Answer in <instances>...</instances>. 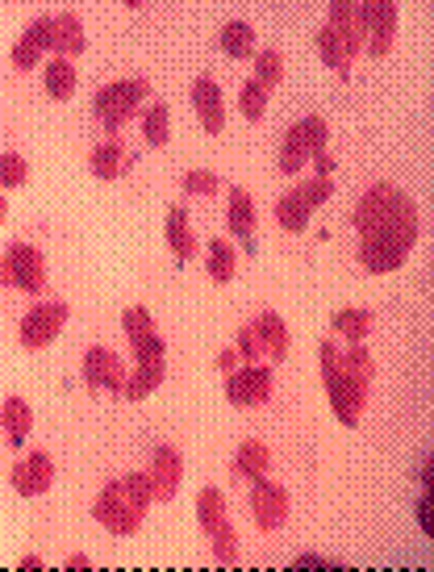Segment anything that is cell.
Listing matches in <instances>:
<instances>
[{"instance_id": "6da1fadb", "label": "cell", "mask_w": 434, "mask_h": 572, "mask_svg": "<svg viewBox=\"0 0 434 572\" xmlns=\"http://www.w3.org/2000/svg\"><path fill=\"white\" fill-rule=\"evenodd\" d=\"M359 234V264L372 276H389L405 264L418 243V205L397 184H372L364 201L355 205Z\"/></svg>"}, {"instance_id": "7a4b0ae2", "label": "cell", "mask_w": 434, "mask_h": 572, "mask_svg": "<svg viewBox=\"0 0 434 572\" xmlns=\"http://www.w3.org/2000/svg\"><path fill=\"white\" fill-rule=\"evenodd\" d=\"M318 364H322V380H326V393H330V405H334V418H339L347 431H355L359 418H364V397H368V389H359L355 380L347 376L343 351H339V343H334V339H322Z\"/></svg>"}, {"instance_id": "3957f363", "label": "cell", "mask_w": 434, "mask_h": 572, "mask_svg": "<svg viewBox=\"0 0 434 572\" xmlns=\"http://www.w3.org/2000/svg\"><path fill=\"white\" fill-rule=\"evenodd\" d=\"M147 97H151V88L142 80H117V84L96 92L92 113H96V122H101L109 134H122V126L142 109V101H147Z\"/></svg>"}, {"instance_id": "277c9868", "label": "cell", "mask_w": 434, "mask_h": 572, "mask_svg": "<svg viewBox=\"0 0 434 572\" xmlns=\"http://www.w3.org/2000/svg\"><path fill=\"white\" fill-rule=\"evenodd\" d=\"M326 142H330V130H326L322 117H301V122L288 130L284 142H280V172L297 176L313 155L326 151Z\"/></svg>"}, {"instance_id": "5b68a950", "label": "cell", "mask_w": 434, "mask_h": 572, "mask_svg": "<svg viewBox=\"0 0 434 572\" xmlns=\"http://www.w3.org/2000/svg\"><path fill=\"white\" fill-rule=\"evenodd\" d=\"M142 514H147V510H142L138 502H130L126 489H122V481H109V485L101 489V497H96V506H92V518L101 522L109 535H122V539L142 527Z\"/></svg>"}, {"instance_id": "8992f818", "label": "cell", "mask_w": 434, "mask_h": 572, "mask_svg": "<svg viewBox=\"0 0 434 572\" xmlns=\"http://www.w3.org/2000/svg\"><path fill=\"white\" fill-rule=\"evenodd\" d=\"M359 17H364V55L384 59L397 42V0H359Z\"/></svg>"}, {"instance_id": "52a82bcc", "label": "cell", "mask_w": 434, "mask_h": 572, "mask_svg": "<svg viewBox=\"0 0 434 572\" xmlns=\"http://www.w3.org/2000/svg\"><path fill=\"white\" fill-rule=\"evenodd\" d=\"M71 309L63 301H38L26 318H21V330H17V339L26 351H42V347H51L59 339V330L67 322Z\"/></svg>"}, {"instance_id": "ba28073f", "label": "cell", "mask_w": 434, "mask_h": 572, "mask_svg": "<svg viewBox=\"0 0 434 572\" xmlns=\"http://www.w3.org/2000/svg\"><path fill=\"white\" fill-rule=\"evenodd\" d=\"M251 518L259 531H280L288 522V489L268 481V476H259L251 485Z\"/></svg>"}, {"instance_id": "9c48e42d", "label": "cell", "mask_w": 434, "mask_h": 572, "mask_svg": "<svg viewBox=\"0 0 434 572\" xmlns=\"http://www.w3.org/2000/svg\"><path fill=\"white\" fill-rule=\"evenodd\" d=\"M126 376H130V368L122 364V355H117V351H109V347H88L84 351V380H88V389H105V393L122 397Z\"/></svg>"}, {"instance_id": "30bf717a", "label": "cell", "mask_w": 434, "mask_h": 572, "mask_svg": "<svg viewBox=\"0 0 434 572\" xmlns=\"http://www.w3.org/2000/svg\"><path fill=\"white\" fill-rule=\"evenodd\" d=\"M226 397H230L234 405H243V410H251V405H263V401L272 397V368L247 364V368L226 372Z\"/></svg>"}, {"instance_id": "8fae6325", "label": "cell", "mask_w": 434, "mask_h": 572, "mask_svg": "<svg viewBox=\"0 0 434 572\" xmlns=\"http://www.w3.org/2000/svg\"><path fill=\"white\" fill-rule=\"evenodd\" d=\"M5 259H9V272H13V289L30 293V297H38V293L46 289V259H42L38 247L13 243V247L5 251Z\"/></svg>"}, {"instance_id": "7c38bea8", "label": "cell", "mask_w": 434, "mask_h": 572, "mask_svg": "<svg viewBox=\"0 0 434 572\" xmlns=\"http://www.w3.org/2000/svg\"><path fill=\"white\" fill-rule=\"evenodd\" d=\"M326 26L339 34V42L347 46V55H364V17H359V0H330V17H326Z\"/></svg>"}, {"instance_id": "4fadbf2b", "label": "cell", "mask_w": 434, "mask_h": 572, "mask_svg": "<svg viewBox=\"0 0 434 572\" xmlns=\"http://www.w3.org/2000/svg\"><path fill=\"white\" fill-rule=\"evenodd\" d=\"M46 51H55V26H51V17H38V21H30V30L13 42V67L34 71Z\"/></svg>"}, {"instance_id": "5bb4252c", "label": "cell", "mask_w": 434, "mask_h": 572, "mask_svg": "<svg viewBox=\"0 0 434 572\" xmlns=\"http://www.w3.org/2000/svg\"><path fill=\"white\" fill-rule=\"evenodd\" d=\"M226 222H230V234L243 243L247 255L259 251V213H255V201L247 188H230V213H226Z\"/></svg>"}, {"instance_id": "9a60e30c", "label": "cell", "mask_w": 434, "mask_h": 572, "mask_svg": "<svg viewBox=\"0 0 434 572\" xmlns=\"http://www.w3.org/2000/svg\"><path fill=\"white\" fill-rule=\"evenodd\" d=\"M151 485H155V502H172V497L180 493V481H184V460L176 447H155L151 456Z\"/></svg>"}, {"instance_id": "2e32d148", "label": "cell", "mask_w": 434, "mask_h": 572, "mask_svg": "<svg viewBox=\"0 0 434 572\" xmlns=\"http://www.w3.org/2000/svg\"><path fill=\"white\" fill-rule=\"evenodd\" d=\"M51 485H55V460L46 456V451H30V456L13 468V489L21 497H42Z\"/></svg>"}, {"instance_id": "e0dca14e", "label": "cell", "mask_w": 434, "mask_h": 572, "mask_svg": "<svg viewBox=\"0 0 434 572\" xmlns=\"http://www.w3.org/2000/svg\"><path fill=\"white\" fill-rule=\"evenodd\" d=\"M122 326H126V335H130L134 360H151V355H163V335L155 330V318H151L142 305H130V309H126Z\"/></svg>"}, {"instance_id": "ac0fdd59", "label": "cell", "mask_w": 434, "mask_h": 572, "mask_svg": "<svg viewBox=\"0 0 434 572\" xmlns=\"http://www.w3.org/2000/svg\"><path fill=\"white\" fill-rule=\"evenodd\" d=\"M192 109H197V122H201L205 134H222L226 130L222 84H213V80H197V84H192Z\"/></svg>"}, {"instance_id": "d6986e66", "label": "cell", "mask_w": 434, "mask_h": 572, "mask_svg": "<svg viewBox=\"0 0 434 572\" xmlns=\"http://www.w3.org/2000/svg\"><path fill=\"white\" fill-rule=\"evenodd\" d=\"M159 385H163V355H151V360H134V372L126 376L122 397H126V401H147Z\"/></svg>"}, {"instance_id": "ffe728a7", "label": "cell", "mask_w": 434, "mask_h": 572, "mask_svg": "<svg viewBox=\"0 0 434 572\" xmlns=\"http://www.w3.org/2000/svg\"><path fill=\"white\" fill-rule=\"evenodd\" d=\"M251 330H255V339H259L263 355H268L272 364H284V360H288V326L280 322V314H259Z\"/></svg>"}, {"instance_id": "44dd1931", "label": "cell", "mask_w": 434, "mask_h": 572, "mask_svg": "<svg viewBox=\"0 0 434 572\" xmlns=\"http://www.w3.org/2000/svg\"><path fill=\"white\" fill-rule=\"evenodd\" d=\"M51 26H55V55L63 59H76L88 51V34H84V21L76 13H59L51 17Z\"/></svg>"}, {"instance_id": "7402d4cb", "label": "cell", "mask_w": 434, "mask_h": 572, "mask_svg": "<svg viewBox=\"0 0 434 572\" xmlns=\"http://www.w3.org/2000/svg\"><path fill=\"white\" fill-rule=\"evenodd\" d=\"M167 247H172V255L180 259V264H188V259L197 255V234H192L184 205H176L172 213H167Z\"/></svg>"}, {"instance_id": "603a6c76", "label": "cell", "mask_w": 434, "mask_h": 572, "mask_svg": "<svg viewBox=\"0 0 434 572\" xmlns=\"http://www.w3.org/2000/svg\"><path fill=\"white\" fill-rule=\"evenodd\" d=\"M0 426H5V435L13 447H21L30 439L34 431V410H30V401H21V397H9L5 405H0Z\"/></svg>"}, {"instance_id": "cb8c5ba5", "label": "cell", "mask_w": 434, "mask_h": 572, "mask_svg": "<svg viewBox=\"0 0 434 572\" xmlns=\"http://www.w3.org/2000/svg\"><path fill=\"white\" fill-rule=\"evenodd\" d=\"M92 176L96 180H117V176H126L130 168V151L122 147V142H101V147L92 151Z\"/></svg>"}, {"instance_id": "d4e9b609", "label": "cell", "mask_w": 434, "mask_h": 572, "mask_svg": "<svg viewBox=\"0 0 434 572\" xmlns=\"http://www.w3.org/2000/svg\"><path fill=\"white\" fill-rule=\"evenodd\" d=\"M42 88H46V97L51 101H67L71 92H76V67H71V59L55 55L51 63L42 67Z\"/></svg>"}, {"instance_id": "484cf974", "label": "cell", "mask_w": 434, "mask_h": 572, "mask_svg": "<svg viewBox=\"0 0 434 572\" xmlns=\"http://www.w3.org/2000/svg\"><path fill=\"white\" fill-rule=\"evenodd\" d=\"M309 218H313V205L305 201L301 188H293V193H284V197L276 201V222H280L288 234H301V230L309 226Z\"/></svg>"}, {"instance_id": "4316f807", "label": "cell", "mask_w": 434, "mask_h": 572, "mask_svg": "<svg viewBox=\"0 0 434 572\" xmlns=\"http://www.w3.org/2000/svg\"><path fill=\"white\" fill-rule=\"evenodd\" d=\"M268 468H272V451H268V443L247 439L243 447H238V456H234V472H238V476H247V481H259V476H268Z\"/></svg>"}, {"instance_id": "83f0119b", "label": "cell", "mask_w": 434, "mask_h": 572, "mask_svg": "<svg viewBox=\"0 0 434 572\" xmlns=\"http://www.w3.org/2000/svg\"><path fill=\"white\" fill-rule=\"evenodd\" d=\"M217 46H222V55H230V59H251L255 55V30L247 21H230V26H222V34H217Z\"/></svg>"}, {"instance_id": "f1b7e54d", "label": "cell", "mask_w": 434, "mask_h": 572, "mask_svg": "<svg viewBox=\"0 0 434 572\" xmlns=\"http://www.w3.org/2000/svg\"><path fill=\"white\" fill-rule=\"evenodd\" d=\"M330 330L343 335L347 343H364V335L372 330V314L368 309H339V314L330 318Z\"/></svg>"}, {"instance_id": "f546056e", "label": "cell", "mask_w": 434, "mask_h": 572, "mask_svg": "<svg viewBox=\"0 0 434 572\" xmlns=\"http://www.w3.org/2000/svg\"><path fill=\"white\" fill-rule=\"evenodd\" d=\"M142 134H147L151 147H167V138H172V109H167L163 101H155L147 109V117H142Z\"/></svg>"}, {"instance_id": "4dcf8cb0", "label": "cell", "mask_w": 434, "mask_h": 572, "mask_svg": "<svg viewBox=\"0 0 434 572\" xmlns=\"http://www.w3.org/2000/svg\"><path fill=\"white\" fill-rule=\"evenodd\" d=\"M318 55H322V63H326V67H334L339 76H347L351 55H347V46L339 42V34H334L330 26H322V30H318Z\"/></svg>"}, {"instance_id": "1f68e13d", "label": "cell", "mask_w": 434, "mask_h": 572, "mask_svg": "<svg viewBox=\"0 0 434 572\" xmlns=\"http://www.w3.org/2000/svg\"><path fill=\"white\" fill-rule=\"evenodd\" d=\"M234 259H238V255H234V247L226 243V238H213V243H209V264H205V268H209V276H213L217 284H230V280H234Z\"/></svg>"}, {"instance_id": "d6a6232c", "label": "cell", "mask_w": 434, "mask_h": 572, "mask_svg": "<svg viewBox=\"0 0 434 572\" xmlns=\"http://www.w3.org/2000/svg\"><path fill=\"white\" fill-rule=\"evenodd\" d=\"M222 518H226V493L213 489V485L201 489V497H197V522H201L205 531H213Z\"/></svg>"}, {"instance_id": "836d02e7", "label": "cell", "mask_w": 434, "mask_h": 572, "mask_svg": "<svg viewBox=\"0 0 434 572\" xmlns=\"http://www.w3.org/2000/svg\"><path fill=\"white\" fill-rule=\"evenodd\" d=\"M209 535H213V556H217V564H222V568L238 564V531L230 527V522L222 518V522H217V527H213Z\"/></svg>"}, {"instance_id": "e575fe53", "label": "cell", "mask_w": 434, "mask_h": 572, "mask_svg": "<svg viewBox=\"0 0 434 572\" xmlns=\"http://www.w3.org/2000/svg\"><path fill=\"white\" fill-rule=\"evenodd\" d=\"M343 368H347V376L355 380L359 389H372V355L364 351V343H351V351L343 355Z\"/></svg>"}, {"instance_id": "d590c367", "label": "cell", "mask_w": 434, "mask_h": 572, "mask_svg": "<svg viewBox=\"0 0 434 572\" xmlns=\"http://www.w3.org/2000/svg\"><path fill=\"white\" fill-rule=\"evenodd\" d=\"M255 84L259 88H276L284 80V59L276 51H255Z\"/></svg>"}, {"instance_id": "8d00e7d4", "label": "cell", "mask_w": 434, "mask_h": 572, "mask_svg": "<svg viewBox=\"0 0 434 572\" xmlns=\"http://www.w3.org/2000/svg\"><path fill=\"white\" fill-rule=\"evenodd\" d=\"M238 109H243L247 122H263V113H268V88H259L255 80H247L243 97H238Z\"/></svg>"}, {"instance_id": "74e56055", "label": "cell", "mask_w": 434, "mask_h": 572, "mask_svg": "<svg viewBox=\"0 0 434 572\" xmlns=\"http://www.w3.org/2000/svg\"><path fill=\"white\" fill-rule=\"evenodd\" d=\"M122 489H126L130 502H138L142 510H147V506L155 502V485H151V476H147V472H126V476H122Z\"/></svg>"}, {"instance_id": "f35d334b", "label": "cell", "mask_w": 434, "mask_h": 572, "mask_svg": "<svg viewBox=\"0 0 434 572\" xmlns=\"http://www.w3.org/2000/svg\"><path fill=\"white\" fill-rule=\"evenodd\" d=\"M184 193L188 197H213V193H222V180H217L213 172H205V168H197V172L184 176Z\"/></svg>"}, {"instance_id": "ab89813d", "label": "cell", "mask_w": 434, "mask_h": 572, "mask_svg": "<svg viewBox=\"0 0 434 572\" xmlns=\"http://www.w3.org/2000/svg\"><path fill=\"white\" fill-rule=\"evenodd\" d=\"M30 168H26V159L21 155H0V188H17V184H26Z\"/></svg>"}, {"instance_id": "60d3db41", "label": "cell", "mask_w": 434, "mask_h": 572, "mask_svg": "<svg viewBox=\"0 0 434 572\" xmlns=\"http://www.w3.org/2000/svg\"><path fill=\"white\" fill-rule=\"evenodd\" d=\"M238 360H243V364H259L263 360V347H259V339H255V330L251 326H243V330H238Z\"/></svg>"}, {"instance_id": "b9f144b4", "label": "cell", "mask_w": 434, "mask_h": 572, "mask_svg": "<svg viewBox=\"0 0 434 572\" xmlns=\"http://www.w3.org/2000/svg\"><path fill=\"white\" fill-rule=\"evenodd\" d=\"M301 193H305V201L318 209V205H326L330 197H334V184L326 180V176H318V180H309V184H301Z\"/></svg>"}, {"instance_id": "7bdbcfd3", "label": "cell", "mask_w": 434, "mask_h": 572, "mask_svg": "<svg viewBox=\"0 0 434 572\" xmlns=\"http://www.w3.org/2000/svg\"><path fill=\"white\" fill-rule=\"evenodd\" d=\"M293 568L297 572H313V568H343V564L339 560H326V556H297Z\"/></svg>"}, {"instance_id": "ee69618b", "label": "cell", "mask_w": 434, "mask_h": 572, "mask_svg": "<svg viewBox=\"0 0 434 572\" xmlns=\"http://www.w3.org/2000/svg\"><path fill=\"white\" fill-rule=\"evenodd\" d=\"M418 522H422V535H434V518H430V497L418 502Z\"/></svg>"}, {"instance_id": "f6af8a7d", "label": "cell", "mask_w": 434, "mask_h": 572, "mask_svg": "<svg viewBox=\"0 0 434 572\" xmlns=\"http://www.w3.org/2000/svg\"><path fill=\"white\" fill-rule=\"evenodd\" d=\"M309 163H313V168H318V176H326V180H330V172H334V159H330V151H318V155H313Z\"/></svg>"}, {"instance_id": "bcb514c9", "label": "cell", "mask_w": 434, "mask_h": 572, "mask_svg": "<svg viewBox=\"0 0 434 572\" xmlns=\"http://www.w3.org/2000/svg\"><path fill=\"white\" fill-rule=\"evenodd\" d=\"M234 364H238V351L234 347H226L222 355H217V368H222V372H234Z\"/></svg>"}, {"instance_id": "7dc6e473", "label": "cell", "mask_w": 434, "mask_h": 572, "mask_svg": "<svg viewBox=\"0 0 434 572\" xmlns=\"http://www.w3.org/2000/svg\"><path fill=\"white\" fill-rule=\"evenodd\" d=\"M0 289H13V272H9V259L0 255Z\"/></svg>"}, {"instance_id": "c3c4849f", "label": "cell", "mask_w": 434, "mask_h": 572, "mask_svg": "<svg viewBox=\"0 0 434 572\" xmlns=\"http://www.w3.org/2000/svg\"><path fill=\"white\" fill-rule=\"evenodd\" d=\"M67 568L71 572H84V568H92V560L88 556H67Z\"/></svg>"}, {"instance_id": "681fc988", "label": "cell", "mask_w": 434, "mask_h": 572, "mask_svg": "<svg viewBox=\"0 0 434 572\" xmlns=\"http://www.w3.org/2000/svg\"><path fill=\"white\" fill-rule=\"evenodd\" d=\"M17 568H30V572H34V568H42V556H21Z\"/></svg>"}, {"instance_id": "f907efd6", "label": "cell", "mask_w": 434, "mask_h": 572, "mask_svg": "<svg viewBox=\"0 0 434 572\" xmlns=\"http://www.w3.org/2000/svg\"><path fill=\"white\" fill-rule=\"evenodd\" d=\"M5 213H9V201H5V193H0V222H5Z\"/></svg>"}, {"instance_id": "816d5d0a", "label": "cell", "mask_w": 434, "mask_h": 572, "mask_svg": "<svg viewBox=\"0 0 434 572\" xmlns=\"http://www.w3.org/2000/svg\"><path fill=\"white\" fill-rule=\"evenodd\" d=\"M122 5H126V9H142V5H147V0H122Z\"/></svg>"}]
</instances>
